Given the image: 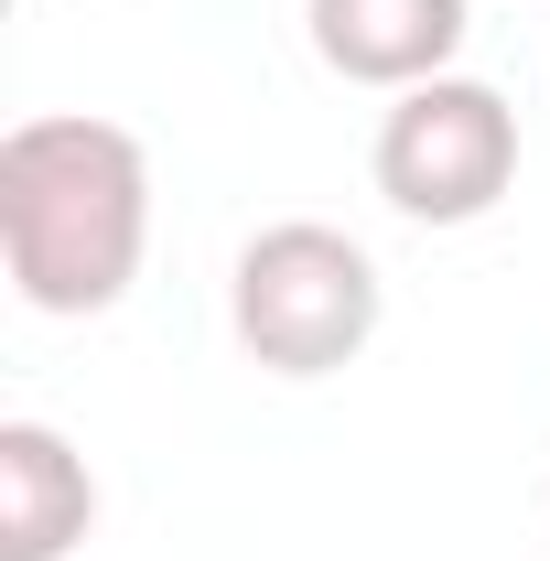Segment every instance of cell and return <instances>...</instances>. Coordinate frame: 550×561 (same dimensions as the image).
Wrapping results in <instances>:
<instances>
[{
  "label": "cell",
  "mask_w": 550,
  "mask_h": 561,
  "mask_svg": "<svg viewBox=\"0 0 550 561\" xmlns=\"http://www.w3.org/2000/svg\"><path fill=\"white\" fill-rule=\"evenodd\" d=\"M378 313H389L378 260L345 227H324V216L260 227L238 249V271H227V324H238V346L271 378H335V367H356L378 346Z\"/></svg>",
  "instance_id": "obj_2"
},
{
  "label": "cell",
  "mask_w": 550,
  "mask_h": 561,
  "mask_svg": "<svg viewBox=\"0 0 550 561\" xmlns=\"http://www.w3.org/2000/svg\"><path fill=\"white\" fill-rule=\"evenodd\" d=\"M0 260L33 313H108L151 260V151L119 119H22L0 140Z\"/></svg>",
  "instance_id": "obj_1"
},
{
  "label": "cell",
  "mask_w": 550,
  "mask_h": 561,
  "mask_svg": "<svg viewBox=\"0 0 550 561\" xmlns=\"http://www.w3.org/2000/svg\"><path fill=\"white\" fill-rule=\"evenodd\" d=\"M367 173H378V195L411 216V227H475V216H496L507 184H518V108H507L485 76L400 87L389 119H378Z\"/></svg>",
  "instance_id": "obj_3"
},
{
  "label": "cell",
  "mask_w": 550,
  "mask_h": 561,
  "mask_svg": "<svg viewBox=\"0 0 550 561\" xmlns=\"http://www.w3.org/2000/svg\"><path fill=\"white\" fill-rule=\"evenodd\" d=\"M302 33L345 87H432L465 55V0H302Z\"/></svg>",
  "instance_id": "obj_4"
},
{
  "label": "cell",
  "mask_w": 550,
  "mask_h": 561,
  "mask_svg": "<svg viewBox=\"0 0 550 561\" xmlns=\"http://www.w3.org/2000/svg\"><path fill=\"white\" fill-rule=\"evenodd\" d=\"M98 529V476L55 421H0V561H66Z\"/></svg>",
  "instance_id": "obj_5"
}]
</instances>
